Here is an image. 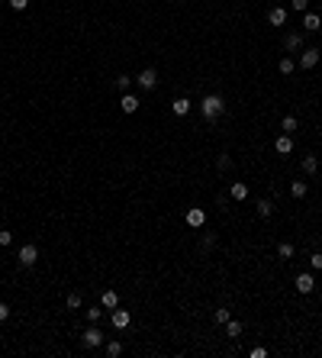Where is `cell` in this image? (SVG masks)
<instances>
[{"label":"cell","mask_w":322,"mask_h":358,"mask_svg":"<svg viewBox=\"0 0 322 358\" xmlns=\"http://www.w3.org/2000/svg\"><path fill=\"white\" fill-rule=\"evenodd\" d=\"M200 113H203V120L206 123H216V120L225 113V100H222V94H206L203 100H200Z\"/></svg>","instance_id":"obj_1"},{"label":"cell","mask_w":322,"mask_h":358,"mask_svg":"<svg viewBox=\"0 0 322 358\" xmlns=\"http://www.w3.org/2000/svg\"><path fill=\"white\" fill-rule=\"evenodd\" d=\"M103 342H107V336H103V329L97 326V323H90V326L84 329V348H100Z\"/></svg>","instance_id":"obj_2"},{"label":"cell","mask_w":322,"mask_h":358,"mask_svg":"<svg viewBox=\"0 0 322 358\" xmlns=\"http://www.w3.org/2000/svg\"><path fill=\"white\" fill-rule=\"evenodd\" d=\"M16 258H20V268H32V265L39 261V249L32 246V242H26V246H20Z\"/></svg>","instance_id":"obj_3"},{"label":"cell","mask_w":322,"mask_h":358,"mask_svg":"<svg viewBox=\"0 0 322 358\" xmlns=\"http://www.w3.org/2000/svg\"><path fill=\"white\" fill-rule=\"evenodd\" d=\"M135 84L142 87V91H155V87H158V71H155V68H142V71L135 74Z\"/></svg>","instance_id":"obj_4"},{"label":"cell","mask_w":322,"mask_h":358,"mask_svg":"<svg viewBox=\"0 0 322 358\" xmlns=\"http://www.w3.org/2000/svg\"><path fill=\"white\" fill-rule=\"evenodd\" d=\"M293 287H297L300 294H312V291H316V274H312V271H300L297 277H293Z\"/></svg>","instance_id":"obj_5"},{"label":"cell","mask_w":322,"mask_h":358,"mask_svg":"<svg viewBox=\"0 0 322 358\" xmlns=\"http://www.w3.org/2000/svg\"><path fill=\"white\" fill-rule=\"evenodd\" d=\"M203 223H206V210L203 207H190L187 210V226L190 229H203Z\"/></svg>","instance_id":"obj_6"},{"label":"cell","mask_w":322,"mask_h":358,"mask_svg":"<svg viewBox=\"0 0 322 358\" xmlns=\"http://www.w3.org/2000/svg\"><path fill=\"white\" fill-rule=\"evenodd\" d=\"M110 323H113V326H116V329H126L129 326V323H132V313H129V310H110Z\"/></svg>","instance_id":"obj_7"},{"label":"cell","mask_w":322,"mask_h":358,"mask_svg":"<svg viewBox=\"0 0 322 358\" xmlns=\"http://www.w3.org/2000/svg\"><path fill=\"white\" fill-rule=\"evenodd\" d=\"M316 65H319V49H303L300 68H303V71H309V68H316Z\"/></svg>","instance_id":"obj_8"},{"label":"cell","mask_w":322,"mask_h":358,"mask_svg":"<svg viewBox=\"0 0 322 358\" xmlns=\"http://www.w3.org/2000/svg\"><path fill=\"white\" fill-rule=\"evenodd\" d=\"M303 29H306V32H319L322 29V16L319 13H303Z\"/></svg>","instance_id":"obj_9"},{"label":"cell","mask_w":322,"mask_h":358,"mask_svg":"<svg viewBox=\"0 0 322 358\" xmlns=\"http://www.w3.org/2000/svg\"><path fill=\"white\" fill-rule=\"evenodd\" d=\"M190 107H194V103H190L187 97H174L171 100V113H174V116H187Z\"/></svg>","instance_id":"obj_10"},{"label":"cell","mask_w":322,"mask_h":358,"mask_svg":"<svg viewBox=\"0 0 322 358\" xmlns=\"http://www.w3.org/2000/svg\"><path fill=\"white\" fill-rule=\"evenodd\" d=\"M284 49L287 52H300L303 49V32H287V36H284Z\"/></svg>","instance_id":"obj_11"},{"label":"cell","mask_w":322,"mask_h":358,"mask_svg":"<svg viewBox=\"0 0 322 358\" xmlns=\"http://www.w3.org/2000/svg\"><path fill=\"white\" fill-rule=\"evenodd\" d=\"M274 152H277V155H290V152H293V136H287V133H284V136H277Z\"/></svg>","instance_id":"obj_12"},{"label":"cell","mask_w":322,"mask_h":358,"mask_svg":"<svg viewBox=\"0 0 322 358\" xmlns=\"http://www.w3.org/2000/svg\"><path fill=\"white\" fill-rule=\"evenodd\" d=\"M287 16H290V13H287L284 7H271V10H267V23H271V26H284Z\"/></svg>","instance_id":"obj_13"},{"label":"cell","mask_w":322,"mask_h":358,"mask_svg":"<svg viewBox=\"0 0 322 358\" xmlns=\"http://www.w3.org/2000/svg\"><path fill=\"white\" fill-rule=\"evenodd\" d=\"M229 197L239 200V204H242V200H248V184H245V181H236V184L229 187Z\"/></svg>","instance_id":"obj_14"},{"label":"cell","mask_w":322,"mask_h":358,"mask_svg":"<svg viewBox=\"0 0 322 358\" xmlns=\"http://www.w3.org/2000/svg\"><path fill=\"white\" fill-rule=\"evenodd\" d=\"M139 103H142V100H139L135 94H123V100H119V110H123V113H135Z\"/></svg>","instance_id":"obj_15"},{"label":"cell","mask_w":322,"mask_h":358,"mask_svg":"<svg viewBox=\"0 0 322 358\" xmlns=\"http://www.w3.org/2000/svg\"><path fill=\"white\" fill-rule=\"evenodd\" d=\"M100 303H103V310H116L119 307V294L116 291H103L100 294Z\"/></svg>","instance_id":"obj_16"},{"label":"cell","mask_w":322,"mask_h":358,"mask_svg":"<svg viewBox=\"0 0 322 358\" xmlns=\"http://www.w3.org/2000/svg\"><path fill=\"white\" fill-rule=\"evenodd\" d=\"M255 213L261 216V220H267V216L274 213V204H271V200H264V197H261L258 204H255Z\"/></svg>","instance_id":"obj_17"},{"label":"cell","mask_w":322,"mask_h":358,"mask_svg":"<svg viewBox=\"0 0 322 358\" xmlns=\"http://www.w3.org/2000/svg\"><path fill=\"white\" fill-rule=\"evenodd\" d=\"M103 352H107V358H119V355H123V342L110 339V342H103Z\"/></svg>","instance_id":"obj_18"},{"label":"cell","mask_w":322,"mask_h":358,"mask_svg":"<svg viewBox=\"0 0 322 358\" xmlns=\"http://www.w3.org/2000/svg\"><path fill=\"white\" fill-rule=\"evenodd\" d=\"M65 307H68V310H81V307H84V297L77 294V291H71V294L65 297Z\"/></svg>","instance_id":"obj_19"},{"label":"cell","mask_w":322,"mask_h":358,"mask_svg":"<svg viewBox=\"0 0 322 358\" xmlns=\"http://www.w3.org/2000/svg\"><path fill=\"white\" fill-rule=\"evenodd\" d=\"M306 181H290V197H297V200H303L306 197Z\"/></svg>","instance_id":"obj_20"},{"label":"cell","mask_w":322,"mask_h":358,"mask_svg":"<svg viewBox=\"0 0 322 358\" xmlns=\"http://www.w3.org/2000/svg\"><path fill=\"white\" fill-rule=\"evenodd\" d=\"M132 81H135L132 74H116V87H119L123 94H129V91H132Z\"/></svg>","instance_id":"obj_21"},{"label":"cell","mask_w":322,"mask_h":358,"mask_svg":"<svg viewBox=\"0 0 322 358\" xmlns=\"http://www.w3.org/2000/svg\"><path fill=\"white\" fill-rule=\"evenodd\" d=\"M303 171H306V174L319 171V158H316V155H303Z\"/></svg>","instance_id":"obj_22"},{"label":"cell","mask_w":322,"mask_h":358,"mask_svg":"<svg viewBox=\"0 0 322 358\" xmlns=\"http://www.w3.org/2000/svg\"><path fill=\"white\" fill-rule=\"evenodd\" d=\"M84 313H87V320H90V323H100V320H103V313H107V310H103V303H97V307H87Z\"/></svg>","instance_id":"obj_23"},{"label":"cell","mask_w":322,"mask_h":358,"mask_svg":"<svg viewBox=\"0 0 322 358\" xmlns=\"http://www.w3.org/2000/svg\"><path fill=\"white\" fill-rule=\"evenodd\" d=\"M297 126H300V123H297V116H284V120H281V129H284L287 136L297 133Z\"/></svg>","instance_id":"obj_24"},{"label":"cell","mask_w":322,"mask_h":358,"mask_svg":"<svg viewBox=\"0 0 322 358\" xmlns=\"http://www.w3.org/2000/svg\"><path fill=\"white\" fill-rule=\"evenodd\" d=\"M225 336H229V339H242V323L229 320V323H225Z\"/></svg>","instance_id":"obj_25"},{"label":"cell","mask_w":322,"mask_h":358,"mask_svg":"<svg viewBox=\"0 0 322 358\" xmlns=\"http://www.w3.org/2000/svg\"><path fill=\"white\" fill-rule=\"evenodd\" d=\"M213 320L219 323V326H225V323L232 320V313H229V307H219V310H213Z\"/></svg>","instance_id":"obj_26"},{"label":"cell","mask_w":322,"mask_h":358,"mask_svg":"<svg viewBox=\"0 0 322 358\" xmlns=\"http://www.w3.org/2000/svg\"><path fill=\"white\" fill-rule=\"evenodd\" d=\"M277 255H281V258H287V261H290L293 255H297V249H293V246H290V242H281V246H277Z\"/></svg>","instance_id":"obj_27"},{"label":"cell","mask_w":322,"mask_h":358,"mask_svg":"<svg viewBox=\"0 0 322 358\" xmlns=\"http://www.w3.org/2000/svg\"><path fill=\"white\" fill-rule=\"evenodd\" d=\"M277 68H281V74H293V71H297V62L287 55V58H281V65H277Z\"/></svg>","instance_id":"obj_28"},{"label":"cell","mask_w":322,"mask_h":358,"mask_svg":"<svg viewBox=\"0 0 322 358\" xmlns=\"http://www.w3.org/2000/svg\"><path fill=\"white\" fill-rule=\"evenodd\" d=\"M216 168H219V171H229V168H232V155H229V152H222L219 158H216Z\"/></svg>","instance_id":"obj_29"},{"label":"cell","mask_w":322,"mask_h":358,"mask_svg":"<svg viewBox=\"0 0 322 358\" xmlns=\"http://www.w3.org/2000/svg\"><path fill=\"white\" fill-rule=\"evenodd\" d=\"M309 268L312 271H322V252H312L309 255Z\"/></svg>","instance_id":"obj_30"},{"label":"cell","mask_w":322,"mask_h":358,"mask_svg":"<svg viewBox=\"0 0 322 358\" xmlns=\"http://www.w3.org/2000/svg\"><path fill=\"white\" fill-rule=\"evenodd\" d=\"M200 246H203V249H213V246H216V232H206L203 239H200Z\"/></svg>","instance_id":"obj_31"},{"label":"cell","mask_w":322,"mask_h":358,"mask_svg":"<svg viewBox=\"0 0 322 358\" xmlns=\"http://www.w3.org/2000/svg\"><path fill=\"white\" fill-rule=\"evenodd\" d=\"M7 4H10V10H26V7H29V0H7Z\"/></svg>","instance_id":"obj_32"},{"label":"cell","mask_w":322,"mask_h":358,"mask_svg":"<svg viewBox=\"0 0 322 358\" xmlns=\"http://www.w3.org/2000/svg\"><path fill=\"white\" fill-rule=\"evenodd\" d=\"M290 7H293V10H300V13H306V7H309V0H290Z\"/></svg>","instance_id":"obj_33"},{"label":"cell","mask_w":322,"mask_h":358,"mask_svg":"<svg viewBox=\"0 0 322 358\" xmlns=\"http://www.w3.org/2000/svg\"><path fill=\"white\" fill-rule=\"evenodd\" d=\"M0 246H4V249H7V246H13V232H7V229L0 232Z\"/></svg>","instance_id":"obj_34"},{"label":"cell","mask_w":322,"mask_h":358,"mask_svg":"<svg viewBox=\"0 0 322 358\" xmlns=\"http://www.w3.org/2000/svg\"><path fill=\"white\" fill-rule=\"evenodd\" d=\"M248 355H251V358H264V355H267V348H264V345H255Z\"/></svg>","instance_id":"obj_35"},{"label":"cell","mask_w":322,"mask_h":358,"mask_svg":"<svg viewBox=\"0 0 322 358\" xmlns=\"http://www.w3.org/2000/svg\"><path fill=\"white\" fill-rule=\"evenodd\" d=\"M7 316H10V307H7V303L0 300V323H7Z\"/></svg>","instance_id":"obj_36"},{"label":"cell","mask_w":322,"mask_h":358,"mask_svg":"<svg viewBox=\"0 0 322 358\" xmlns=\"http://www.w3.org/2000/svg\"><path fill=\"white\" fill-rule=\"evenodd\" d=\"M225 204H229V197H225V194H219V197H216V207H219V210H229Z\"/></svg>","instance_id":"obj_37"}]
</instances>
